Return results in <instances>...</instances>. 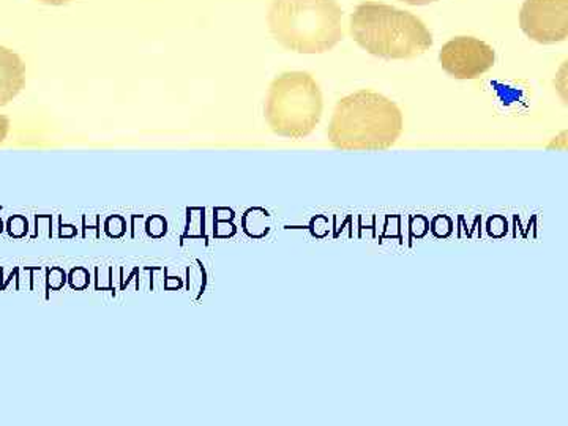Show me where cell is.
Instances as JSON below:
<instances>
[{"instance_id": "5b68a950", "label": "cell", "mask_w": 568, "mask_h": 426, "mask_svg": "<svg viewBox=\"0 0 568 426\" xmlns=\"http://www.w3.org/2000/svg\"><path fill=\"white\" fill-rule=\"evenodd\" d=\"M439 62L455 80H477L495 67L496 51L476 37H455L444 44Z\"/></svg>"}, {"instance_id": "8992f818", "label": "cell", "mask_w": 568, "mask_h": 426, "mask_svg": "<svg viewBox=\"0 0 568 426\" xmlns=\"http://www.w3.org/2000/svg\"><path fill=\"white\" fill-rule=\"evenodd\" d=\"M519 26L530 40L555 44L568 37V0H525Z\"/></svg>"}, {"instance_id": "277c9868", "label": "cell", "mask_w": 568, "mask_h": 426, "mask_svg": "<svg viewBox=\"0 0 568 426\" xmlns=\"http://www.w3.org/2000/svg\"><path fill=\"white\" fill-rule=\"evenodd\" d=\"M323 110V92L315 78L306 71H286L272 81L264 114L278 136L304 140L320 125Z\"/></svg>"}, {"instance_id": "8fae6325", "label": "cell", "mask_w": 568, "mask_h": 426, "mask_svg": "<svg viewBox=\"0 0 568 426\" xmlns=\"http://www.w3.org/2000/svg\"><path fill=\"white\" fill-rule=\"evenodd\" d=\"M145 231H148V234L153 239L163 237L168 231L166 220L160 215L151 216V219L148 220V224H145Z\"/></svg>"}, {"instance_id": "4fadbf2b", "label": "cell", "mask_w": 568, "mask_h": 426, "mask_svg": "<svg viewBox=\"0 0 568 426\" xmlns=\"http://www.w3.org/2000/svg\"><path fill=\"white\" fill-rule=\"evenodd\" d=\"M37 2L44 3V6H65V3L73 2V0H37Z\"/></svg>"}, {"instance_id": "5bb4252c", "label": "cell", "mask_w": 568, "mask_h": 426, "mask_svg": "<svg viewBox=\"0 0 568 426\" xmlns=\"http://www.w3.org/2000/svg\"><path fill=\"white\" fill-rule=\"evenodd\" d=\"M405 2L407 6H429V3L437 2V0H399Z\"/></svg>"}, {"instance_id": "3957f363", "label": "cell", "mask_w": 568, "mask_h": 426, "mask_svg": "<svg viewBox=\"0 0 568 426\" xmlns=\"http://www.w3.org/2000/svg\"><path fill=\"white\" fill-rule=\"evenodd\" d=\"M267 24L283 48L298 54H324L343 40L336 0H272Z\"/></svg>"}, {"instance_id": "ba28073f", "label": "cell", "mask_w": 568, "mask_h": 426, "mask_svg": "<svg viewBox=\"0 0 568 426\" xmlns=\"http://www.w3.org/2000/svg\"><path fill=\"white\" fill-rule=\"evenodd\" d=\"M6 230L10 237L24 239L29 233L28 219L22 215L10 216L9 222L6 224Z\"/></svg>"}, {"instance_id": "30bf717a", "label": "cell", "mask_w": 568, "mask_h": 426, "mask_svg": "<svg viewBox=\"0 0 568 426\" xmlns=\"http://www.w3.org/2000/svg\"><path fill=\"white\" fill-rule=\"evenodd\" d=\"M67 280H69L71 290L81 291L89 286V282H91V275H89V272L85 271V268L77 267L70 272V275L67 276Z\"/></svg>"}, {"instance_id": "7a4b0ae2", "label": "cell", "mask_w": 568, "mask_h": 426, "mask_svg": "<svg viewBox=\"0 0 568 426\" xmlns=\"http://www.w3.org/2000/svg\"><path fill=\"white\" fill-rule=\"evenodd\" d=\"M349 32L362 50L386 61H409L433 47L420 18L387 3H361L351 14Z\"/></svg>"}, {"instance_id": "52a82bcc", "label": "cell", "mask_w": 568, "mask_h": 426, "mask_svg": "<svg viewBox=\"0 0 568 426\" xmlns=\"http://www.w3.org/2000/svg\"><path fill=\"white\" fill-rule=\"evenodd\" d=\"M26 85V63L10 48L0 47V108L13 102Z\"/></svg>"}, {"instance_id": "6da1fadb", "label": "cell", "mask_w": 568, "mask_h": 426, "mask_svg": "<svg viewBox=\"0 0 568 426\" xmlns=\"http://www.w3.org/2000/svg\"><path fill=\"white\" fill-rule=\"evenodd\" d=\"M398 104L373 91L351 93L336 103L328 141L339 151H387L403 133Z\"/></svg>"}, {"instance_id": "9a60e30c", "label": "cell", "mask_w": 568, "mask_h": 426, "mask_svg": "<svg viewBox=\"0 0 568 426\" xmlns=\"http://www.w3.org/2000/svg\"><path fill=\"white\" fill-rule=\"evenodd\" d=\"M3 230H6V226H3L2 219H0V234L3 233Z\"/></svg>"}, {"instance_id": "9c48e42d", "label": "cell", "mask_w": 568, "mask_h": 426, "mask_svg": "<svg viewBox=\"0 0 568 426\" xmlns=\"http://www.w3.org/2000/svg\"><path fill=\"white\" fill-rule=\"evenodd\" d=\"M67 283V274L61 267L47 268V291H61Z\"/></svg>"}, {"instance_id": "7c38bea8", "label": "cell", "mask_w": 568, "mask_h": 426, "mask_svg": "<svg viewBox=\"0 0 568 426\" xmlns=\"http://www.w3.org/2000/svg\"><path fill=\"white\" fill-rule=\"evenodd\" d=\"M10 132V119L6 115H0V144L7 140Z\"/></svg>"}]
</instances>
